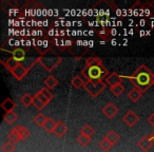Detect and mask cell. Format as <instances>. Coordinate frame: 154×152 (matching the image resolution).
Listing matches in <instances>:
<instances>
[{
  "instance_id": "28",
  "label": "cell",
  "mask_w": 154,
  "mask_h": 152,
  "mask_svg": "<svg viewBox=\"0 0 154 152\" xmlns=\"http://www.w3.org/2000/svg\"><path fill=\"white\" fill-rule=\"evenodd\" d=\"M15 149H16L15 144H13L10 141H5V143L1 146V150H2V152H14L15 151Z\"/></svg>"
},
{
  "instance_id": "15",
  "label": "cell",
  "mask_w": 154,
  "mask_h": 152,
  "mask_svg": "<svg viewBox=\"0 0 154 152\" xmlns=\"http://www.w3.org/2000/svg\"><path fill=\"white\" fill-rule=\"evenodd\" d=\"M16 104L11 97H8L5 99L2 104H1V108L5 110V112H10V111H14V108H15Z\"/></svg>"
},
{
  "instance_id": "27",
  "label": "cell",
  "mask_w": 154,
  "mask_h": 152,
  "mask_svg": "<svg viewBox=\"0 0 154 152\" xmlns=\"http://www.w3.org/2000/svg\"><path fill=\"white\" fill-rule=\"evenodd\" d=\"M80 134L86 135V136H89V137H92V135L94 134V129H93L90 125L86 124L82 129H80Z\"/></svg>"
},
{
  "instance_id": "20",
  "label": "cell",
  "mask_w": 154,
  "mask_h": 152,
  "mask_svg": "<svg viewBox=\"0 0 154 152\" xmlns=\"http://www.w3.org/2000/svg\"><path fill=\"white\" fill-rule=\"evenodd\" d=\"M97 36H98L101 40H105V41L109 40L110 37H111V31H110V29L103 26V28H101V30H99L98 32H97Z\"/></svg>"
},
{
  "instance_id": "9",
  "label": "cell",
  "mask_w": 154,
  "mask_h": 152,
  "mask_svg": "<svg viewBox=\"0 0 154 152\" xmlns=\"http://www.w3.org/2000/svg\"><path fill=\"white\" fill-rule=\"evenodd\" d=\"M103 113L107 116L108 118H113L116 114L118 113V109L113 103H108L105 107L103 108Z\"/></svg>"
},
{
  "instance_id": "2",
  "label": "cell",
  "mask_w": 154,
  "mask_h": 152,
  "mask_svg": "<svg viewBox=\"0 0 154 152\" xmlns=\"http://www.w3.org/2000/svg\"><path fill=\"white\" fill-rule=\"evenodd\" d=\"M109 74V71L103 64L98 67H86L82 70V75L85 76L87 82H103Z\"/></svg>"
},
{
  "instance_id": "17",
  "label": "cell",
  "mask_w": 154,
  "mask_h": 152,
  "mask_svg": "<svg viewBox=\"0 0 154 152\" xmlns=\"http://www.w3.org/2000/svg\"><path fill=\"white\" fill-rule=\"evenodd\" d=\"M71 84H72V86L74 87L75 89H80L85 86L86 82H85L84 78L82 77V75H75L74 77L72 78V80H71Z\"/></svg>"
},
{
  "instance_id": "19",
  "label": "cell",
  "mask_w": 154,
  "mask_h": 152,
  "mask_svg": "<svg viewBox=\"0 0 154 152\" xmlns=\"http://www.w3.org/2000/svg\"><path fill=\"white\" fill-rule=\"evenodd\" d=\"M3 119L5 120V123H7V124L12 125L18 119V115H17V113H15L14 111L5 112V115H3Z\"/></svg>"
},
{
  "instance_id": "6",
  "label": "cell",
  "mask_w": 154,
  "mask_h": 152,
  "mask_svg": "<svg viewBox=\"0 0 154 152\" xmlns=\"http://www.w3.org/2000/svg\"><path fill=\"white\" fill-rule=\"evenodd\" d=\"M30 69H31L30 67L24 66V64H22L21 62H20V64H18L17 68L14 69L11 73L17 80H22L26 76V74H28V72H29V70H30Z\"/></svg>"
},
{
  "instance_id": "14",
  "label": "cell",
  "mask_w": 154,
  "mask_h": 152,
  "mask_svg": "<svg viewBox=\"0 0 154 152\" xmlns=\"http://www.w3.org/2000/svg\"><path fill=\"white\" fill-rule=\"evenodd\" d=\"M103 66V60L98 56H90L86 59V67H98Z\"/></svg>"
},
{
  "instance_id": "26",
  "label": "cell",
  "mask_w": 154,
  "mask_h": 152,
  "mask_svg": "<svg viewBox=\"0 0 154 152\" xmlns=\"http://www.w3.org/2000/svg\"><path fill=\"white\" fill-rule=\"evenodd\" d=\"M47 120H48V117H45V115H43L42 113H38L36 116L34 117V123L37 125V126H39V127H42L43 128V126H45V124L47 123Z\"/></svg>"
},
{
  "instance_id": "21",
  "label": "cell",
  "mask_w": 154,
  "mask_h": 152,
  "mask_svg": "<svg viewBox=\"0 0 154 152\" xmlns=\"http://www.w3.org/2000/svg\"><path fill=\"white\" fill-rule=\"evenodd\" d=\"M15 129L19 132L20 137H21V141H23V139H26V138L30 137V135H31L30 130H29L28 128H26L24 126H21V125H20V126H16Z\"/></svg>"
},
{
  "instance_id": "18",
  "label": "cell",
  "mask_w": 154,
  "mask_h": 152,
  "mask_svg": "<svg viewBox=\"0 0 154 152\" xmlns=\"http://www.w3.org/2000/svg\"><path fill=\"white\" fill-rule=\"evenodd\" d=\"M10 53H12L13 57L19 62L24 60V58H26V51L23 49H20V48H17V49L13 50V51H10Z\"/></svg>"
},
{
  "instance_id": "4",
  "label": "cell",
  "mask_w": 154,
  "mask_h": 152,
  "mask_svg": "<svg viewBox=\"0 0 154 152\" xmlns=\"http://www.w3.org/2000/svg\"><path fill=\"white\" fill-rule=\"evenodd\" d=\"M106 87H107L106 82H86L84 88L91 97L96 98L101 94Z\"/></svg>"
},
{
  "instance_id": "3",
  "label": "cell",
  "mask_w": 154,
  "mask_h": 152,
  "mask_svg": "<svg viewBox=\"0 0 154 152\" xmlns=\"http://www.w3.org/2000/svg\"><path fill=\"white\" fill-rule=\"evenodd\" d=\"M61 61V57L57 55H49V51L43 52L42 55L37 58V62H39V64L42 68H45L48 72H52Z\"/></svg>"
},
{
  "instance_id": "36",
  "label": "cell",
  "mask_w": 154,
  "mask_h": 152,
  "mask_svg": "<svg viewBox=\"0 0 154 152\" xmlns=\"http://www.w3.org/2000/svg\"><path fill=\"white\" fill-rule=\"evenodd\" d=\"M152 86H154V73L152 75Z\"/></svg>"
},
{
  "instance_id": "8",
  "label": "cell",
  "mask_w": 154,
  "mask_h": 152,
  "mask_svg": "<svg viewBox=\"0 0 154 152\" xmlns=\"http://www.w3.org/2000/svg\"><path fill=\"white\" fill-rule=\"evenodd\" d=\"M152 145H153V143H152V141H151V138H150L149 135L143 136L138 141H137V146H138V148L143 152L149 151V150L151 149Z\"/></svg>"
},
{
  "instance_id": "12",
  "label": "cell",
  "mask_w": 154,
  "mask_h": 152,
  "mask_svg": "<svg viewBox=\"0 0 154 152\" xmlns=\"http://www.w3.org/2000/svg\"><path fill=\"white\" fill-rule=\"evenodd\" d=\"M141 95H143V92H141L140 90H138L137 88H133L132 90H130L128 93L129 99H130L131 101H133V103L138 101L139 98L141 97Z\"/></svg>"
},
{
  "instance_id": "32",
  "label": "cell",
  "mask_w": 154,
  "mask_h": 152,
  "mask_svg": "<svg viewBox=\"0 0 154 152\" xmlns=\"http://www.w3.org/2000/svg\"><path fill=\"white\" fill-rule=\"evenodd\" d=\"M38 92L40 93L42 96H45L49 101H51L52 99H53V93H52L51 90H49V89L43 88V89H41V90H39Z\"/></svg>"
},
{
  "instance_id": "34",
  "label": "cell",
  "mask_w": 154,
  "mask_h": 152,
  "mask_svg": "<svg viewBox=\"0 0 154 152\" xmlns=\"http://www.w3.org/2000/svg\"><path fill=\"white\" fill-rule=\"evenodd\" d=\"M148 123H149L152 127H154V112L148 117Z\"/></svg>"
},
{
  "instance_id": "33",
  "label": "cell",
  "mask_w": 154,
  "mask_h": 152,
  "mask_svg": "<svg viewBox=\"0 0 154 152\" xmlns=\"http://www.w3.org/2000/svg\"><path fill=\"white\" fill-rule=\"evenodd\" d=\"M36 95H37V96H38V97H39V98H40V99H41V101H43V103H45V105H48V104H49V103H50V101H48V99H47V98H45V96H42V95H41V94H40V93H39V92H37V93H36Z\"/></svg>"
},
{
  "instance_id": "35",
  "label": "cell",
  "mask_w": 154,
  "mask_h": 152,
  "mask_svg": "<svg viewBox=\"0 0 154 152\" xmlns=\"http://www.w3.org/2000/svg\"><path fill=\"white\" fill-rule=\"evenodd\" d=\"M149 136H150V138H151L152 143H153V144H154V132H153V133H151V134H150V135H149Z\"/></svg>"
},
{
  "instance_id": "13",
  "label": "cell",
  "mask_w": 154,
  "mask_h": 152,
  "mask_svg": "<svg viewBox=\"0 0 154 152\" xmlns=\"http://www.w3.org/2000/svg\"><path fill=\"white\" fill-rule=\"evenodd\" d=\"M43 85H45L47 89L52 90V89H54L58 85V80L55 78V76H53V75H50V76H48V77L43 80Z\"/></svg>"
},
{
  "instance_id": "23",
  "label": "cell",
  "mask_w": 154,
  "mask_h": 152,
  "mask_svg": "<svg viewBox=\"0 0 154 152\" xmlns=\"http://www.w3.org/2000/svg\"><path fill=\"white\" fill-rule=\"evenodd\" d=\"M56 123L57 122H55L53 118L48 117V120L45 124V126H43V129H45L48 133H50V134H51V133H54V130H55V127H56Z\"/></svg>"
},
{
  "instance_id": "25",
  "label": "cell",
  "mask_w": 154,
  "mask_h": 152,
  "mask_svg": "<svg viewBox=\"0 0 154 152\" xmlns=\"http://www.w3.org/2000/svg\"><path fill=\"white\" fill-rule=\"evenodd\" d=\"M110 91H111V93L114 95V96L118 97V96H120L122 93H124L125 87L122 86V84H120V85H116V86L111 87V88H110Z\"/></svg>"
},
{
  "instance_id": "10",
  "label": "cell",
  "mask_w": 154,
  "mask_h": 152,
  "mask_svg": "<svg viewBox=\"0 0 154 152\" xmlns=\"http://www.w3.org/2000/svg\"><path fill=\"white\" fill-rule=\"evenodd\" d=\"M1 64L5 66V68L7 69L8 71H10V72H12V71L14 70V69H16L18 67V64H20L18 60H16L15 58L12 56V57H9L7 58V60H1Z\"/></svg>"
},
{
  "instance_id": "7",
  "label": "cell",
  "mask_w": 154,
  "mask_h": 152,
  "mask_svg": "<svg viewBox=\"0 0 154 152\" xmlns=\"http://www.w3.org/2000/svg\"><path fill=\"white\" fill-rule=\"evenodd\" d=\"M124 78H125L124 76L119 75L118 73L112 72V73H110V74L107 76V78H106V84L109 85L110 88H111V87H113V86L122 84V82Z\"/></svg>"
},
{
  "instance_id": "22",
  "label": "cell",
  "mask_w": 154,
  "mask_h": 152,
  "mask_svg": "<svg viewBox=\"0 0 154 152\" xmlns=\"http://www.w3.org/2000/svg\"><path fill=\"white\" fill-rule=\"evenodd\" d=\"M33 99H34V97L31 96L29 93H26V94H23L21 97H20L19 101H20V104L23 106V107L28 108V107H30V106L33 104Z\"/></svg>"
},
{
  "instance_id": "29",
  "label": "cell",
  "mask_w": 154,
  "mask_h": 152,
  "mask_svg": "<svg viewBox=\"0 0 154 152\" xmlns=\"http://www.w3.org/2000/svg\"><path fill=\"white\" fill-rule=\"evenodd\" d=\"M77 143L79 144L82 147H87V146H88L89 144L91 143V137L80 134L79 136L77 137Z\"/></svg>"
},
{
  "instance_id": "31",
  "label": "cell",
  "mask_w": 154,
  "mask_h": 152,
  "mask_svg": "<svg viewBox=\"0 0 154 152\" xmlns=\"http://www.w3.org/2000/svg\"><path fill=\"white\" fill-rule=\"evenodd\" d=\"M98 146H99V148H100L101 150H103V151H110V149L113 147V146H112L111 144H110L106 138L101 139V141H99V145Z\"/></svg>"
},
{
  "instance_id": "11",
  "label": "cell",
  "mask_w": 154,
  "mask_h": 152,
  "mask_svg": "<svg viewBox=\"0 0 154 152\" xmlns=\"http://www.w3.org/2000/svg\"><path fill=\"white\" fill-rule=\"evenodd\" d=\"M68 131V127L63 124L62 122H57L56 123L55 130H54V134L57 137H62Z\"/></svg>"
},
{
  "instance_id": "16",
  "label": "cell",
  "mask_w": 154,
  "mask_h": 152,
  "mask_svg": "<svg viewBox=\"0 0 154 152\" xmlns=\"http://www.w3.org/2000/svg\"><path fill=\"white\" fill-rule=\"evenodd\" d=\"M105 138L107 139V141H109L112 146H114V145H116V144L118 143V141H119L120 137H119V135L115 132V131L111 130V131H109V132L107 133V135L105 136Z\"/></svg>"
},
{
  "instance_id": "24",
  "label": "cell",
  "mask_w": 154,
  "mask_h": 152,
  "mask_svg": "<svg viewBox=\"0 0 154 152\" xmlns=\"http://www.w3.org/2000/svg\"><path fill=\"white\" fill-rule=\"evenodd\" d=\"M9 141H12L13 144H17L21 141V137H20V134L15 128L12 129V131L9 133Z\"/></svg>"
},
{
  "instance_id": "5",
  "label": "cell",
  "mask_w": 154,
  "mask_h": 152,
  "mask_svg": "<svg viewBox=\"0 0 154 152\" xmlns=\"http://www.w3.org/2000/svg\"><path fill=\"white\" fill-rule=\"evenodd\" d=\"M122 120H124V123L127 126L132 128V127H134L135 125L139 122V116L137 115L133 110H129V111L122 116Z\"/></svg>"
},
{
  "instance_id": "30",
  "label": "cell",
  "mask_w": 154,
  "mask_h": 152,
  "mask_svg": "<svg viewBox=\"0 0 154 152\" xmlns=\"http://www.w3.org/2000/svg\"><path fill=\"white\" fill-rule=\"evenodd\" d=\"M33 105L35 106V108H36L37 110H42L43 108L47 106L38 96H37V95H35L34 96V99H33Z\"/></svg>"
},
{
  "instance_id": "1",
  "label": "cell",
  "mask_w": 154,
  "mask_h": 152,
  "mask_svg": "<svg viewBox=\"0 0 154 152\" xmlns=\"http://www.w3.org/2000/svg\"><path fill=\"white\" fill-rule=\"evenodd\" d=\"M152 75L153 73L150 71L146 64H141L131 76H128V79L132 82L134 88H137L143 93H145L152 86Z\"/></svg>"
}]
</instances>
